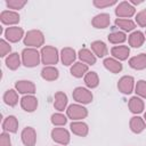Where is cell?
Returning a JSON list of instances; mask_svg holds the SVG:
<instances>
[{
	"instance_id": "cell-1",
	"label": "cell",
	"mask_w": 146,
	"mask_h": 146,
	"mask_svg": "<svg viewBox=\"0 0 146 146\" xmlns=\"http://www.w3.org/2000/svg\"><path fill=\"white\" fill-rule=\"evenodd\" d=\"M40 57L41 55L38 52L36 49L34 48H26L23 50L22 52V59H23V64L26 67H34L36 65H39L40 63Z\"/></svg>"
},
{
	"instance_id": "cell-2",
	"label": "cell",
	"mask_w": 146,
	"mask_h": 146,
	"mask_svg": "<svg viewBox=\"0 0 146 146\" xmlns=\"http://www.w3.org/2000/svg\"><path fill=\"white\" fill-rule=\"evenodd\" d=\"M41 60L46 65H52L58 62V51L55 47L46 46L41 49Z\"/></svg>"
},
{
	"instance_id": "cell-3",
	"label": "cell",
	"mask_w": 146,
	"mask_h": 146,
	"mask_svg": "<svg viewBox=\"0 0 146 146\" xmlns=\"http://www.w3.org/2000/svg\"><path fill=\"white\" fill-rule=\"evenodd\" d=\"M44 42V38L42 32L38 31V30H32L29 31L24 38V44L25 46H30V47H40L42 46Z\"/></svg>"
},
{
	"instance_id": "cell-4",
	"label": "cell",
	"mask_w": 146,
	"mask_h": 146,
	"mask_svg": "<svg viewBox=\"0 0 146 146\" xmlns=\"http://www.w3.org/2000/svg\"><path fill=\"white\" fill-rule=\"evenodd\" d=\"M66 113H67V116L72 120H81L88 115L87 108L81 105H78V104L70 105L68 108L66 110Z\"/></svg>"
},
{
	"instance_id": "cell-5",
	"label": "cell",
	"mask_w": 146,
	"mask_h": 146,
	"mask_svg": "<svg viewBox=\"0 0 146 146\" xmlns=\"http://www.w3.org/2000/svg\"><path fill=\"white\" fill-rule=\"evenodd\" d=\"M73 98L74 100H76L78 103H82V104H89L92 100V94L91 91H89L86 88L82 87H78L73 90Z\"/></svg>"
},
{
	"instance_id": "cell-6",
	"label": "cell",
	"mask_w": 146,
	"mask_h": 146,
	"mask_svg": "<svg viewBox=\"0 0 146 146\" xmlns=\"http://www.w3.org/2000/svg\"><path fill=\"white\" fill-rule=\"evenodd\" d=\"M51 138L54 141L62 145H67L70 143V133L64 128H55L51 131Z\"/></svg>"
},
{
	"instance_id": "cell-7",
	"label": "cell",
	"mask_w": 146,
	"mask_h": 146,
	"mask_svg": "<svg viewBox=\"0 0 146 146\" xmlns=\"http://www.w3.org/2000/svg\"><path fill=\"white\" fill-rule=\"evenodd\" d=\"M115 14L117 17H131L135 14V7L128 1H122L117 5Z\"/></svg>"
},
{
	"instance_id": "cell-8",
	"label": "cell",
	"mask_w": 146,
	"mask_h": 146,
	"mask_svg": "<svg viewBox=\"0 0 146 146\" xmlns=\"http://www.w3.org/2000/svg\"><path fill=\"white\" fill-rule=\"evenodd\" d=\"M133 84H135V80L132 76H129V75H125V76H122L119 82H117V89L123 92V94H130L132 92L133 90Z\"/></svg>"
},
{
	"instance_id": "cell-9",
	"label": "cell",
	"mask_w": 146,
	"mask_h": 146,
	"mask_svg": "<svg viewBox=\"0 0 146 146\" xmlns=\"http://www.w3.org/2000/svg\"><path fill=\"white\" fill-rule=\"evenodd\" d=\"M22 141L25 146H34L36 141V133L35 130L31 127H26L22 131Z\"/></svg>"
},
{
	"instance_id": "cell-10",
	"label": "cell",
	"mask_w": 146,
	"mask_h": 146,
	"mask_svg": "<svg viewBox=\"0 0 146 146\" xmlns=\"http://www.w3.org/2000/svg\"><path fill=\"white\" fill-rule=\"evenodd\" d=\"M21 106L26 112H34L38 107V99L32 95L24 96L21 99Z\"/></svg>"
},
{
	"instance_id": "cell-11",
	"label": "cell",
	"mask_w": 146,
	"mask_h": 146,
	"mask_svg": "<svg viewBox=\"0 0 146 146\" xmlns=\"http://www.w3.org/2000/svg\"><path fill=\"white\" fill-rule=\"evenodd\" d=\"M23 33H24V31H23L22 27L13 26V27H8L5 31V36L10 42H17V41H19L22 39Z\"/></svg>"
},
{
	"instance_id": "cell-12",
	"label": "cell",
	"mask_w": 146,
	"mask_h": 146,
	"mask_svg": "<svg viewBox=\"0 0 146 146\" xmlns=\"http://www.w3.org/2000/svg\"><path fill=\"white\" fill-rule=\"evenodd\" d=\"M110 18L111 17L108 14H98L92 18L91 24L96 29H105L110 25V22H111Z\"/></svg>"
},
{
	"instance_id": "cell-13",
	"label": "cell",
	"mask_w": 146,
	"mask_h": 146,
	"mask_svg": "<svg viewBox=\"0 0 146 146\" xmlns=\"http://www.w3.org/2000/svg\"><path fill=\"white\" fill-rule=\"evenodd\" d=\"M16 89L21 94H34L35 92V86L33 82L27 81V80H21L17 81L15 84Z\"/></svg>"
},
{
	"instance_id": "cell-14",
	"label": "cell",
	"mask_w": 146,
	"mask_h": 146,
	"mask_svg": "<svg viewBox=\"0 0 146 146\" xmlns=\"http://www.w3.org/2000/svg\"><path fill=\"white\" fill-rule=\"evenodd\" d=\"M0 19L3 24H16L19 22V15L15 11H10V10H5L1 13L0 15Z\"/></svg>"
},
{
	"instance_id": "cell-15",
	"label": "cell",
	"mask_w": 146,
	"mask_h": 146,
	"mask_svg": "<svg viewBox=\"0 0 146 146\" xmlns=\"http://www.w3.org/2000/svg\"><path fill=\"white\" fill-rule=\"evenodd\" d=\"M129 65L135 70H144L146 68V54H139L129 60Z\"/></svg>"
},
{
	"instance_id": "cell-16",
	"label": "cell",
	"mask_w": 146,
	"mask_h": 146,
	"mask_svg": "<svg viewBox=\"0 0 146 146\" xmlns=\"http://www.w3.org/2000/svg\"><path fill=\"white\" fill-rule=\"evenodd\" d=\"M145 41V35L140 31H135L129 35V44L133 48H139Z\"/></svg>"
},
{
	"instance_id": "cell-17",
	"label": "cell",
	"mask_w": 146,
	"mask_h": 146,
	"mask_svg": "<svg viewBox=\"0 0 146 146\" xmlns=\"http://www.w3.org/2000/svg\"><path fill=\"white\" fill-rule=\"evenodd\" d=\"M58 75H59L58 70L54 66H46L41 71V76L46 81H55L58 79Z\"/></svg>"
},
{
	"instance_id": "cell-18",
	"label": "cell",
	"mask_w": 146,
	"mask_h": 146,
	"mask_svg": "<svg viewBox=\"0 0 146 146\" xmlns=\"http://www.w3.org/2000/svg\"><path fill=\"white\" fill-rule=\"evenodd\" d=\"M60 59H62V63L64 65H66V66L71 65L74 62V59H75V51H74V49L68 48V47L64 48L62 50V52H60Z\"/></svg>"
},
{
	"instance_id": "cell-19",
	"label": "cell",
	"mask_w": 146,
	"mask_h": 146,
	"mask_svg": "<svg viewBox=\"0 0 146 146\" xmlns=\"http://www.w3.org/2000/svg\"><path fill=\"white\" fill-rule=\"evenodd\" d=\"M2 128L5 131H8V132H16L17 129H18V121L15 116L13 115H9L5 119L3 123H2Z\"/></svg>"
},
{
	"instance_id": "cell-20",
	"label": "cell",
	"mask_w": 146,
	"mask_h": 146,
	"mask_svg": "<svg viewBox=\"0 0 146 146\" xmlns=\"http://www.w3.org/2000/svg\"><path fill=\"white\" fill-rule=\"evenodd\" d=\"M111 52H112V55L115 58H117L120 60H124V59L128 58L130 50H129V48L127 46H116V47H113L112 48Z\"/></svg>"
},
{
	"instance_id": "cell-21",
	"label": "cell",
	"mask_w": 146,
	"mask_h": 146,
	"mask_svg": "<svg viewBox=\"0 0 146 146\" xmlns=\"http://www.w3.org/2000/svg\"><path fill=\"white\" fill-rule=\"evenodd\" d=\"M67 105V96L62 92L58 91L55 94V102H54V107L58 111H64L65 107Z\"/></svg>"
},
{
	"instance_id": "cell-22",
	"label": "cell",
	"mask_w": 146,
	"mask_h": 146,
	"mask_svg": "<svg viewBox=\"0 0 146 146\" xmlns=\"http://www.w3.org/2000/svg\"><path fill=\"white\" fill-rule=\"evenodd\" d=\"M104 66L112 73H119L122 70V64L114 58H106L104 60Z\"/></svg>"
},
{
	"instance_id": "cell-23",
	"label": "cell",
	"mask_w": 146,
	"mask_h": 146,
	"mask_svg": "<svg viewBox=\"0 0 146 146\" xmlns=\"http://www.w3.org/2000/svg\"><path fill=\"white\" fill-rule=\"evenodd\" d=\"M130 129L135 133H140L145 129V121L139 116H133L130 120Z\"/></svg>"
},
{
	"instance_id": "cell-24",
	"label": "cell",
	"mask_w": 146,
	"mask_h": 146,
	"mask_svg": "<svg viewBox=\"0 0 146 146\" xmlns=\"http://www.w3.org/2000/svg\"><path fill=\"white\" fill-rule=\"evenodd\" d=\"M70 127H71V130L73 131V133H75L80 137H84L88 133V125L84 122H72Z\"/></svg>"
},
{
	"instance_id": "cell-25",
	"label": "cell",
	"mask_w": 146,
	"mask_h": 146,
	"mask_svg": "<svg viewBox=\"0 0 146 146\" xmlns=\"http://www.w3.org/2000/svg\"><path fill=\"white\" fill-rule=\"evenodd\" d=\"M79 58L83 63H86L87 65H94L96 63L95 55H92V52L89 49H86V48H83V49H81L79 51Z\"/></svg>"
},
{
	"instance_id": "cell-26",
	"label": "cell",
	"mask_w": 146,
	"mask_h": 146,
	"mask_svg": "<svg viewBox=\"0 0 146 146\" xmlns=\"http://www.w3.org/2000/svg\"><path fill=\"white\" fill-rule=\"evenodd\" d=\"M91 49L97 57H104L107 55V47L103 41H94L91 43Z\"/></svg>"
},
{
	"instance_id": "cell-27",
	"label": "cell",
	"mask_w": 146,
	"mask_h": 146,
	"mask_svg": "<svg viewBox=\"0 0 146 146\" xmlns=\"http://www.w3.org/2000/svg\"><path fill=\"white\" fill-rule=\"evenodd\" d=\"M129 108L132 113H141L144 110V102L139 97H131L129 100Z\"/></svg>"
},
{
	"instance_id": "cell-28",
	"label": "cell",
	"mask_w": 146,
	"mask_h": 146,
	"mask_svg": "<svg viewBox=\"0 0 146 146\" xmlns=\"http://www.w3.org/2000/svg\"><path fill=\"white\" fill-rule=\"evenodd\" d=\"M88 72V65L83 64V63H75L72 67H71V74L75 78H81L82 75H84Z\"/></svg>"
},
{
	"instance_id": "cell-29",
	"label": "cell",
	"mask_w": 146,
	"mask_h": 146,
	"mask_svg": "<svg viewBox=\"0 0 146 146\" xmlns=\"http://www.w3.org/2000/svg\"><path fill=\"white\" fill-rule=\"evenodd\" d=\"M6 65L8 68L10 70H16L21 65V60H19V55L17 52H13L10 54L7 58H6Z\"/></svg>"
},
{
	"instance_id": "cell-30",
	"label": "cell",
	"mask_w": 146,
	"mask_h": 146,
	"mask_svg": "<svg viewBox=\"0 0 146 146\" xmlns=\"http://www.w3.org/2000/svg\"><path fill=\"white\" fill-rule=\"evenodd\" d=\"M3 100L9 106H15L18 102V95L14 89H9L3 95Z\"/></svg>"
},
{
	"instance_id": "cell-31",
	"label": "cell",
	"mask_w": 146,
	"mask_h": 146,
	"mask_svg": "<svg viewBox=\"0 0 146 146\" xmlns=\"http://www.w3.org/2000/svg\"><path fill=\"white\" fill-rule=\"evenodd\" d=\"M84 83L89 88H96L99 83V79H98V75L96 74V72H88L84 76Z\"/></svg>"
},
{
	"instance_id": "cell-32",
	"label": "cell",
	"mask_w": 146,
	"mask_h": 146,
	"mask_svg": "<svg viewBox=\"0 0 146 146\" xmlns=\"http://www.w3.org/2000/svg\"><path fill=\"white\" fill-rule=\"evenodd\" d=\"M115 24H116L120 29H122L123 31H131V30H133V29L136 27L135 23H133L132 21H130V19L117 18V19L115 21Z\"/></svg>"
},
{
	"instance_id": "cell-33",
	"label": "cell",
	"mask_w": 146,
	"mask_h": 146,
	"mask_svg": "<svg viewBox=\"0 0 146 146\" xmlns=\"http://www.w3.org/2000/svg\"><path fill=\"white\" fill-rule=\"evenodd\" d=\"M125 39H127L125 34L120 31H113L112 33L108 34V41L111 43H121L125 41Z\"/></svg>"
},
{
	"instance_id": "cell-34",
	"label": "cell",
	"mask_w": 146,
	"mask_h": 146,
	"mask_svg": "<svg viewBox=\"0 0 146 146\" xmlns=\"http://www.w3.org/2000/svg\"><path fill=\"white\" fill-rule=\"evenodd\" d=\"M66 121H67L66 116L60 113H55L51 115V122L54 125H64L66 123Z\"/></svg>"
},
{
	"instance_id": "cell-35",
	"label": "cell",
	"mask_w": 146,
	"mask_h": 146,
	"mask_svg": "<svg viewBox=\"0 0 146 146\" xmlns=\"http://www.w3.org/2000/svg\"><path fill=\"white\" fill-rule=\"evenodd\" d=\"M136 92L138 96L146 98V81L144 80H139L136 84Z\"/></svg>"
},
{
	"instance_id": "cell-36",
	"label": "cell",
	"mask_w": 146,
	"mask_h": 146,
	"mask_svg": "<svg viewBox=\"0 0 146 146\" xmlns=\"http://www.w3.org/2000/svg\"><path fill=\"white\" fill-rule=\"evenodd\" d=\"M26 3L25 0H7L6 5L7 7L11 8V9H21L22 7H24Z\"/></svg>"
},
{
	"instance_id": "cell-37",
	"label": "cell",
	"mask_w": 146,
	"mask_h": 146,
	"mask_svg": "<svg viewBox=\"0 0 146 146\" xmlns=\"http://www.w3.org/2000/svg\"><path fill=\"white\" fill-rule=\"evenodd\" d=\"M115 3H116L115 0H94V6L97 8H105Z\"/></svg>"
},
{
	"instance_id": "cell-38",
	"label": "cell",
	"mask_w": 146,
	"mask_h": 146,
	"mask_svg": "<svg viewBox=\"0 0 146 146\" xmlns=\"http://www.w3.org/2000/svg\"><path fill=\"white\" fill-rule=\"evenodd\" d=\"M136 21H137V24L139 26H146V8L143 9L141 11H139L136 16Z\"/></svg>"
},
{
	"instance_id": "cell-39",
	"label": "cell",
	"mask_w": 146,
	"mask_h": 146,
	"mask_svg": "<svg viewBox=\"0 0 146 146\" xmlns=\"http://www.w3.org/2000/svg\"><path fill=\"white\" fill-rule=\"evenodd\" d=\"M10 50H11L10 44L8 42H6L5 40H0V56L5 57Z\"/></svg>"
},
{
	"instance_id": "cell-40",
	"label": "cell",
	"mask_w": 146,
	"mask_h": 146,
	"mask_svg": "<svg viewBox=\"0 0 146 146\" xmlns=\"http://www.w3.org/2000/svg\"><path fill=\"white\" fill-rule=\"evenodd\" d=\"M0 146H11V141H10V137L8 133L2 132L0 136Z\"/></svg>"
},
{
	"instance_id": "cell-41",
	"label": "cell",
	"mask_w": 146,
	"mask_h": 146,
	"mask_svg": "<svg viewBox=\"0 0 146 146\" xmlns=\"http://www.w3.org/2000/svg\"><path fill=\"white\" fill-rule=\"evenodd\" d=\"M131 3H133V5H139V3H141V1H136V0H131Z\"/></svg>"
},
{
	"instance_id": "cell-42",
	"label": "cell",
	"mask_w": 146,
	"mask_h": 146,
	"mask_svg": "<svg viewBox=\"0 0 146 146\" xmlns=\"http://www.w3.org/2000/svg\"><path fill=\"white\" fill-rule=\"evenodd\" d=\"M144 117H145V121H146V112H145V114H144Z\"/></svg>"
}]
</instances>
